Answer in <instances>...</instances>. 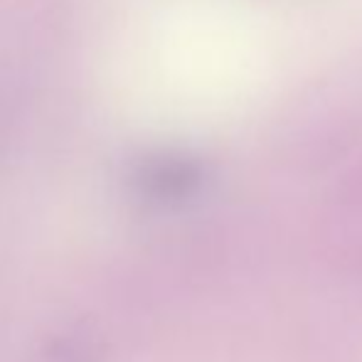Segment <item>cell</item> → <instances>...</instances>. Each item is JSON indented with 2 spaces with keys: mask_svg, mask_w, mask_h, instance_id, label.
Returning a JSON list of instances; mask_svg holds the SVG:
<instances>
[]
</instances>
